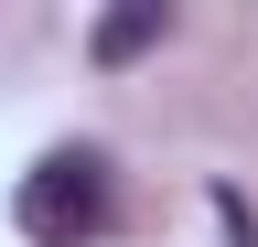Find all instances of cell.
Wrapping results in <instances>:
<instances>
[{
    "instance_id": "obj_1",
    "label": "cell",
    "mask_w": 258,
    "mask_h": 247,
    "mask_svg": "<svg viewBox=\"0 0 258 247\" xmlns=\"http://www.w3.org/2000/svg\"><path fill=\"white\" fill-rule=\"evenodd\" d=\"M22 236L32 247H97L108 236V215H118V172H108V150H43V161L22 172Z\"/></svg>"
},
{
    "instance_id": "obj_2",
    "label": "cell",
    "mask_w": 258,
    "mask_h": 247,
    "mask_svg": "<svg viewBox=\"0 0 258 247\" xmlns=\"http://www.w3.org/2000/svg\"><path fill=\"white\" fill-rule=\"evenodd\" d=\"M161 33H172V11H161V0H129V11H108V22H97V65H140Z\"/></svg>"
},
{
    "instance_id": "obj_3",
    "label": "cell",
    "mask_w": 258,
    "mask_h": 247,
    "mask_svg": "<svg viewBox=\"0 0 258 247\" xmlns=\"http://www.w3.org/2000/svg\"><path fill=\"white\" fill-rule=\"evenodd\" d=\"M215 226H226V247H258V226H247V204L226 194V183H215Z\"/></svg>"
}]
</instances>
